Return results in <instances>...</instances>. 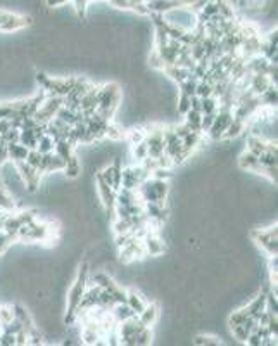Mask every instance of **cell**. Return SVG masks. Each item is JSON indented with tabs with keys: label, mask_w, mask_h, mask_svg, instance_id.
Wrapping results in <instances>:
<instances>
[{
	"label": "cell",
	"mask_w": 278,
	"mask_h": 346,
	"mask_svg": "<svg viewBox=\"0 0 278 346\" xmlns=\"http://www.w3.org/2000/svg\"><path fill=\"white\" fill-rule=\"evenodd\" d=\"M112 232L114 234H124V232H131V223L128 218H119V216H114L112 218Z\"/></svg>",
	"instance_id": "d6a6232c"
},
{
	"label": "cell",
	"mask_w": 278,
	"mask_h": 346,
	"mask_svg": "<svg viewBox=\"0 0 278 346\" xmlns=\"http://www.w3.org/2000/svg\"><path fill=\"white\" fill-rule=\"evenodd\" d=\"M133 147V159H135L136 163L144 161L146 158H149V151H147V144L146 141L136 144V146H131Z\"/></svg>",
	"instance_id": "60d3db41"
},
{
	"label": "cell",
	"mask_w": 278,
	"mask_h": 346,
	"mask_svg": "<svg viewBox=\"0 0 278 346\" xmlns=\"http://www.w3.org/2000/svg\"><path fill=\"white\" fill-rule=\"evenodd\" d=\"M54 139L50 137V135H44V137H40L38 139V142H37V151L38 153H42V154H45V153H52L54 151Z\"/></svg>",
	"instance_id": "e575fe53"
},
{
	"label": "cell",
	"mask_w": 278,
	"mask_h": 346,
	"mask_svg": "<svg viewBox=\"0 0 278 346\" xmlns=\"http://www.w3.org/2000/svg\"><path fill=\"white\" fill-rule=\"evenodd\" d=\"M151 177L159 178V180H170V178L173 177V172H171V168H161V166H158V168L151 173Z\"/></svg>",
	"instance_id": "ee69618b"
},
{
	"label": "cell",
	"mask_w": 278,
	"mask_h": 346,
	"mask_svg": "<svg viewBox=\"0 0 278 346\" xmlns=\"http://www.w3.org/2000/svg\"><path fill=\"white\" fill-rule=\"evenodd\" d=\"M111 315H112V318H114L116 324H121V322L128 320V318L135 317L133 310L126 305V303H119V305L112 306V308H111Z\"/></svg>",
	"instance_id": "cb8c5ba5"
},
{
	"label": "cell",
	"mask_w": 278,
	"mask_h": 346,
	"mask_svg": "<svg viewBox=\"0 0 278 346\" xmlns=\"http://www.w3.org/2000/svg\"><path fill=\"white\" fill-rule=\"evenodd\" d=\"M0 209L7 213H13L18 209V199L4 185H0Z\"/></svg>",
	"instance_id": "603a6c76"
},
{
	"label": "cell",
	"mask_w": 278,
	"mask_h": 346,
	"mask_svg": "<svg viewBox=\"0 0 278 346\" xmlns=\"http://www.w3.org/2000/svg\"><path fill=\"white\" fill-rule=\"evenodd\" d=\"M68 2H71V0H45L47 7H50V9H56V7H62V6H66Z\"/></svg>",
	"instance_id": "681fc988"
},
{
	"label": "cell",
	"mask_w": 278,
	"mask_h": 346,
	"mask_svg": "<svg viewBox=\"0 0 278 346\" xmlns=\"http://www.w3.org/2000/svg\"><path fill=\"white\" fill-rule=\"evenodd\" d=\"M62 173L66 175L68 180H76L78 177H81V161L76 153H74L69 159H66V166H64V170H62Z\"/></svg>",
	"instance_id": "ffe728a7"
},
{
	"label": "cell",
	"mask_w": 278,
	"mask_h": 346,
	"mask_svg": "<svg viewBox=\"0 0 278 346\" xmlns=\"http://www.w3.org/2000/svg\"><path fill=\"white\" fill-rule=\"evenodd\" d=\"M197 78H194V76H189L187 80H183L182 83H178V88H180V94H185V95H195V88H197Z\"/></svg>",
	"instance_id": "1f68e13d"
},
{
	"label": "cell",
	"mask_w": 278,
	"mask_h": 346,
	"mask_svg": "<svg viewBox=\"0 0 278 346\" xmlns=\"http://www.w3.org/2000/svg\"><path fill=\"white\" fill-rule=\"evenodd\" d=\"M245 147H247L245 151L259 156V154H263L264 151L268 149V141H266L264 137H259V135L249 134L247 139H245Z\"/></svg>",
	"instance_id": "e0dca14e"
},
{
	"label": "cell",
	"mask_w": 278,
	"mask_h": 346,
	"mask_svg": "<svg viewBox=\"0 0 278 346\" xmlns=\"http://www.w3.org/2000/svg\"><path fill=\"white\" fill-rule=\"evenodd\" d=\"M257 159H259V165L264 166V168H268V166H276V151H264L263 154H259L257 156Z\"/></svg>",
	"instance_id": "d590c367"
},
{
	"label": "cell",
	"mask_w": 278,
	"mask_h": 346,
	"mask_svg": "<svg viewBox=\"0 0 278 346\" xmlns=\"http://www.w3.org/2000/svg\"><path fill=\"white\" fill-rule=\"evenodd\" d=\"M14 337H16V346L28 344V330L26 329H23V330H19L18 334H14Z\"/></svg>",
	"instance_id": "bcb514c9"
},
{
	"label": "cell",
	"mask_w": 278,
	"mask_h": 346,
	"mask_svg": "<svg viewBox=\"0 0 278 346\" xmlns=\"http://www.w3.org/2000/svg\"><path fill=\"white\" fill-rule=\"evenodd\" d=\"M14 114L9 102H0V120H11Z\"/></svg>",
	"instance_id": "f6af8a7d"
},
{
	"label": "cell",
	"mask_w": 278,
	"mask_h": 346,
	"mask_svg": "<svg viewBox=\"0 0 278 346\" xmlns=\"http://www.w3.org/2000/svg\"><path fill=\"white\" fill-rule=\"evenodd\" d=\"M149 303V299L142 291L135 289V287H128L126 289V305L133 310V313L138 315L146 308V305Z\"/></svg>",
	"instance_id": "4fadbf2b"
},
{
	"label": "cell",
	"mask_w": 278,
	"mask_h": 346,
	"mask_svg": "<svg viewBox=\"0 0 278 346\" xmlns=\"http://www.w3.org/2000/svg\"><path fill=\"white\" fill-rule=\"evenodd\" d=\"M187 111H190V97L178 92V97H176V112L178 114H185Z\"/></svg>",
	"instance_id": "f35d334b"
},
{
	"label": "cell",
	"mask_w": 278,
	"mask_h": 346,
	"mask_svg": "<svg viewBox=\"0 0 278 346\" xmlns=\"http://www.w3.org/2000/svg\"><path fill=\"white\" fill-rule=\"evenodd\" d=\"M40 161H42V153H38L37 149H30L28 156H26V163L31 165L33 168H40Z\"/></svg>",
	"instance_id": "7bdbcfd3"
},
{
	"label": "cell",
	"mask_w": 278,
	"mask_h": 346,
	"mask_svg": "<svg viewBox=\"0 0 278 346\" xmlns=\"http://www.w3.org/2000/svg\"><path fill=\"white\" fill-rule=\"evenodd\" d=\"M54 153L66 161V159H69L74 154V146L68 141V139H61V141H57L54 144Z\"/></svg>",
	"instance_id": "484cf974"
},
{
	"label": "cell",
	"mask_w": 278,
	"mask_h": 346,
	"mask_svg": "<svg viewBox=\"0 0 278 346\" xmlns=\"http://www.w3.org/2000/svg\"><path fill=\"white\" fill-rule=\"evenodd\" d=\"M121 87L116 81H107V83L99 85L97 92V111L105 120H114L116 112L121 106Z\"/></svg>",
	"instance_id": "7a4b0ae2"
},
{
	"label": "cell",
	"mask_w": 278,
	"mask_h": 346,
	"mask_svg": "<svg viewBox=\"0 0 278 346\" xmlns=\"http://www.w3.org/2000/svg\"><path fill=\"white\" fill-rule=\"evenodd\" d=\"M195 95L204 99V97L213 95V83L207 80H199L197 81V88H195Z\"/></svg>",
	"instance_id": "8d00e7d4"
},
{
	"label": "cell",
	"mask_w": 278,
	"mask_h": 346,
	"mask_svg": "<svg viewBox=\"0 0 278 346\" xmlns=\"http://www.w3.org/2000/svg\"><path fill=\"white\" fill-rule=\"evenodd\" d=\"M218 107H220V100L214 95L201 99V112H216Z\"/></svg>",
	"instance_id": "836d02e7"
},
{
	"label": "cell",
	"mask_w": 278,
	"mask_h": 346,
	"mask_svg": "<svg viewBox=\"0 0 278 346\" xmlns=\"http://www.w3.org/2000/svg\"><path fill=\"white\" fill-rule=\"evenodd\" d=\"M269 85H273L271 81H269L268 75H263V73H254L252 76H250V83H249V90L252 92L254 95L259 97L266 88L269 87Z\"/></svg>",
	"instance_id": "2e32d148"
},
{
	"label": "cell",
	"mask_w": 278,
	"mask_h": 346,
	"mask_svg": "<svg viewBox=\"0 0 278 346\" xmlns=\"http://www.w3.org/2000/svg\"><path fill=\"white\" fill-rule=\"evenodd\" d=\"M252 241L257 244L261 251L264 253L268 258L278 255V232H276V223L268 228H256L252 230Z\"/></svg>",
	"instance_id": "277c9868"
},
{
	"label": "cell",
	"mask_w": 278,
	"mask_h": 346,
	"mask_svg": "<svg viewBox=\"0 0 278 346\" xmlns=\"http://www.w3.org/2000/svg\"><path fill=\"white\" fill-rule=\"evenodd\" d=\"M2 225H4V221H2V220H0V230H2Z\"/></svg>",
	"instance_id": "816d5d0a"
},
{
	"label": "cell",
	"mask_w": 278,
	"mask_h": 346,
	"mask_svg": "<svg viewBox=\"0 0 278 346\" xmlns=\"http://www.w3.org/2000/svg\"><path fill=\"white\" fill-rule=\"evenodd\" d=\"M0 185H2V180H0Z\"/></svg>",
	"instance_id": "f5cc1de1"
},
{
	"label": "cell",
	"mask_w": 278,
	"mask_h": 346,
	"mask_svg": "<svg viewBox=\"0 0 278 346\" xmlns=\"http://www.w3.org/2000/svg\"><path fill=\"white\" fill-rule=\"evenodd\" d=\"M185 125L190 128V132H197V134H202V128H201V118H202V112L197 109H190L187 111L185 114Z\"/></svg>",
	"instance_id": "d4e9b609"
},
{
	"label": "cell",
	"mask_w": 278,
	"mask_h": 346,
	"mask_svg": "<svg viewBox=\"0 0 278 346\" xmlns=\"http://www.w3.org/2000/svg\"><path fill=\"white\" fill-rule=\"evenodd\" d=\"M237 165H238V168L244 170V172L256 173V175H257V172H259V168H261L257 156H256V154H252V153H249V151H244V153L237 158Z\"/></svg>",
	"instance_id": "5bb4252c"
},
{
	"label": "cell",
	"mask_w": 278,
	"mask_h": 346,
	"mask_svg": "<svg viewBox=\"0 0 278 346\" xmlns=\"http://www.w3.org/2000/svg\"><path fill=\"white\" fill-rule=\"evenodd\" d=\"M6 161H9V154H7V144H4L0 141V166Z\"/></svg>",
	"instance_id": "c3c4849f"
},
{
	"label": "cell",
	"mask_w": 278,
	"mask_h": 346,
	"mask_svg": "<svg viewBox=\"0 0 278 346\" xmlns=\"http://www.w3.org/2000/svg\"><path fill=\"white\" fill-rule=\"evenodd\" d=\"M149 66H151L152 69H156V71H163V68L166 64H164V61H163V57L159 56V52L158 50H152L151 52V56H149Z\"/></svg>",
	"instance_id": "b9f144b4"
},
{
	"label": "cell",
	"mask_w": 278,
	"mask_h": 346,
	"mask_svg": "<svg viewBox=\"0 0 278 346\" xmlns=\"http://www.w3.org/2000/svg\"><path fill=\"white\" fill-rule=\"evenodd\" d=\"M245 128H247V123L242 122V120H238V118H235V116H233L232 122H230V125H228V128H226L225 135H223L221 141H233V139L240 137V135L245 132Z\"/></svg>",
	"instance_id": "44dd1931"
},
{
	"label": "cell",
	"mask_w": 278,
	"mask_h": 346,
	"mask_svg": "<svg viewBox=\"0 0 278 346\" xmlns=\"http://www.w3.org/2000/svg\"><path fill=\"white\" fill-rule=\"evenodd\" d=\"M140 178L136 177L133 166H123V173H121V187L130 189V190H136L140 187Z\"/></svg>",
	"instance_id": "d6986e66"
},
{
	"label": "cell",
	"mask_w": 278,
	"mask_h": 346,
	"mask_svg": "<svg viewBox=\"0 0 278 346\" xmlns=\"http://www.w3.org/2000/svg\"><path fill=\"white\" fill-rule=\"evenodd\" d=\"M146 135L147 134L142 127H135V128H131L128 134H124V141L130 144V146H136V144L146 141Z\"/></svg>",
	"instance_id": "f546056e"
},
{
	"label": "cell",
	"mask_w": 278,
	"mask_h": 346,
	"mask_svg": "<svg viewBox=\"0 0 278 346\" xmlns=\"http://www.w3.org/2000/svg\"><path fill=\"white\" fill-rule=\"evenodd\" d=\"M13 312H14V318H18L26 330L31 329L33 325H37L35 324V317L31 315V312L26 308V305H23V303H13Z\"/></svg>",
	"instance_id": "9a60e30c"
},
{
	"label": "cell",
	"mask_w": 278,
	"mask_h": 346,
	"mask_svg": "<svg viewBox=\"0 0 278 346\" xmlns=\"http://www.w3.org/2000/svg\"><path fill=\"white\" fill-rule=\"evenodd\" d=\"M14 318V312H13V305H9V303H4V305H0V325H7L11 320Z\"/></svg>",
	"instance_id": "74e56055"
},
{
	"label": "cell",
	"mask_w": 278,
	"mask_h": 346,
	"mask_svg": "<svg viewBox=\"0 0 278 346\" xmlns=\"http://www.w3.org/2000/svg\"><path fill=\"white\" fill-rule=\"evenodd\" d=\"M230 330H232V336L237 341H240V343H245V339H247V336L250 334V330L244 324L233 325V327H230Z\"/></svg>",
	"instance_id": "ab89813d"
},
{
	"label": "cell",
	"mask_w": 278,
	"mask_h": 346,
	"mask_svg": "<svg viewBox=\"0 0 278 346\" xmlns=\"http://www.w3.org/2000/svg\"><path fill=\"white\" fill-rule=\"evenodd\" d=\"M192 344H195V346H218V344H221V341H220V337L214 336V334L199 332L192 337Z\"/></svg>",
	"instance_id": "4316f807"
},
{
	"label": "cell",
	"mask_w": 278,
	"mask_h": 346,
	"mask_svg": "<svg viewBox=\"0 0 278 346\" xmlns=\"http://www.w3.org/2000/svg\"><path fill=\"white\" fill-rule=\"evenodd\" d=\"M93 182L97 185V192H99L100 197V204L105 209V213H111V216H114V204H116V190L107 185L99 175H93Z\"/></svg>",
	"instance_id": "52a82bcc"
},
{
	"label": "cell",
	"mask_w": 278,
	"mask_h": 346,
	"mask_svg": "<svg viewBox=\"0 0 278 346\" xmlns=\"http://www.w3.org/2000/svg\"><path fill=\"white\" fill-rule=\"evenodd\" d=\"M28 151H30L28 147L23 146V144H19V142L7 144V154H9V161H13V163L26 161Z\"/></svg>",
	"instance_id": "7402d4cb"
},
{
	"label": "cell",
	"mask_w": 278,
	"mask_h": 346,
	"mask_svg": "<svg viewBox=\"0 0 278 346\" xmlns=\"http://www.w3.org/2000/svg\"><path fill=\"white\" fill-rule=\"evenodd\" d=\"M37 135H35L33 128H21L19 130V144L26 146L28 149H37Z\"/></svg>",
	"instance_id": "83f0119b"
},
{
	"label": "cell",
	"mask_w": 278,
	"mask_h": 346,
	"mask_svg": "<svg viewBox=\"0 0 278 346\" xmlns=\"http://www.w3.org/2000/svg\"><path fill=\"white\" fill-rule=\"evenodd\" d=\"M259 100L263 102L261 106L273 107V109H276V85H269L263 94L259 95Z\"/></svg>",
	"instance_id": "f1b7e54d"
},
{
	"label": "cell",
	"mask_w": 278,
	"mask_h": 346,
	"mask_svg": "<svg viewBox=\"0 0 278 346\" xmlns=\"http://www.w3.org/2000/svg\"><path fill=\"white\" fill-rule=\"evenodd\" d=\"M163 73L168 76L170 80H173L176 85L182 83L183 80H187L190 76V71L185 68H182V66H176V64H166L163 68Z\"/></svg>",
	"instance_id": "ac0fdd59"
},
{
	"label": "cell",
	"mask_w": 278,
	"mask_h": 346,
	"mask_svg": "<svg viewBox=\"0 0 278 346\" xmlns=\"http://www.w3.org/2000/svg\"><path fill=\"white\" fill-rule=\"evenodd\" d=\"M163 137H164V154L173 159L183 147L182 139L175 134L173 127H163Z\"/></svg>",
	"instance_id": "9c48e42d"
},
{
	"label": "cell",
	"mask_w": 278,
	"mask_h": 346,
	"mask_svg": "<svg viewBox=\"0 0 278 346\" xmlns=\"http://www.w3.org/2000/svg\"><path fill=\"white\" fill-rule=\"evenodd\" d=\"M159 313H161V308H159L158 303L149 301L146 305V308L136 315V318H138V320L142 322L146 327H154V325L158 324V320H159Z\"/></svg>",
	"instance_id": "7c38bea8"
},
{
	"label": "cell",
	"mask_w": 278,
	"mask_h": 346,
	"mask_svg": "<svg viewBox=\"0 0 278 346\" xmlns=\"http://www.w3.org/2000/svg\"><path fill=\"white\" fill-rule=\"evenodd\" d=\"M90 268H92V265H90L87 260H81V263L78 265V270H76V277H74L73 282L69 284L68 298H66V315L62 317V324H64L66 327L76 324L78 306H80L81 296H83L85 289H87V286H88Z\"/></svg>",
	"instance_id": "6da1fadb"
},
{
	"label": "cell",
	"mask_w": 278,
	"mask_h": 346,
	"mask_svg": "<svg viewBox=\"0 0 278 346\" xmlns=\"http://www.w3.org/2000/svg\"><path fill=\"white\" fill-rule=\"evenodd\" d=\"M146 256V248H144V243L140 239H133L126 246L119 248V262L123 265H131V263L138 262Z\"/></svg>",
	"instance_id": "ba28073f"
},
{
	"label": "cell",
	"mask_w": 278,
	"mask_h": 346,
	"mask_svg": "<svg viewBox=\"0 0 278 346\" xmlns=\"http://www.w3.org/2000/svg\"><path fill=\"white\" fill-rule=\"evenodd\" d=\"M9 14H11V13H7V11L0 9V26H2L4 23H6V19L9 18Z\"/></svg>",
	"instance_id": "f907efd6"
},
{
	"label": "cell",
	"mask_w": 278,
	"mask_h": 346,
	"mask_svg": "<svg viewBox=\"0 0 278 346\" xmlns=\"http://www.w3.org/2000/svg\"><path fill=\"white\" fill-rule=\"evenodd\" d=\"M109 2H111L114 7H117V9H123V11H128L133 7V4L130 2V0H109Z\"/></svg>",
	"instance_id": "7dc6e473"
},
{
	"label": "cell",
	"mask_w": 278,
	"mask_h": 346,
	"mask_svg": "<svg viewBox=\"0 0 278 346\" xmlns=\"http://www.w3.org/2000/svg\"><path fill=\"white\" fill-rule=\"evenodd\" d=\"M144 248H146L147 256H161L166 253V243L161 239L159 232H149V234L142 239Z\"/></svg>",
	"instance_id": "30bf717a"
},
{
	"label": "cell",
	"mask_w": 278,
	"mask_h": 346,
	"mask_svg": "<svg viewBox=\"0 0 278 346\" xmlns=\"http://www.w3.org/2000/svg\"><path fill=\"white\" fill-rule=\"evenodd\" d=\"M247 317H249V313H247L245 305L240 306V308H237V310H233V312L228 315V320H226V322H228V327H233V325H238V324H244V320Z\"/></svg>",
	"instance_id": "4dcf8cb0"
},
{
	"label": "cell",
	"mask_w": 278,
	"mask_h": 346,
	"mask_svg": "<svg viewBox=\"0 0 278 346\" xmlns=\"http://www.w3.org/2000/svg\"><path fill=\"white\" fill-rule=\"evenodd\" d=\"M33 25V19L30 16H19V14H9V18L6 19L2 26H0V32L2 33H13V32H19V30L26 28V26Z\"/></svg>",
	"instance_id": "8fae6325"
},
{
	"label": "cell",
	"mask_w": 278,
	"mask_h": 346,
	"mask_svg": "<svg viewBox=\"0 0 278 346\" xmlns=\"http://www.w3.org/2000/svg\"><path fill=\"white\" fill-rule=\"evenodd\" d=\"M233 118V112L230 107H225V106H220L216 111V118H214L213 125H211L209 130L206 132V135L211 139V141H216L220 142L223 139V135H225L226 128H228L230 122H232Z\"/></svg>",
	"instance_id": "8992f818"
},
{
	"label": "cell",
	"mask_w": 278,
	"mask_h": 346,
	"mask_svg": "<svg viewBox=\"0 0 278 346\" xmlns=\"http://www.w3.org/2000/svg\"><path fill=\"white\" fill-rule=\"evenodd\" d=\"M140 199L144 203H156V204H166V199L170 196V182L168 180H159V178L149 177L140 184L136 189Z\"/></svg>",
	"instance_id": "3957f363"
},
{
	"label": "cell",
	"mask_w": 278,
	"mask_h": 346,
	"mask_svg": "<svg viewBox=\"0 0 278 346\" xmlns=\"http://www.w3.org/2000/svg\"><path fill=\"white\" fill-rule=\"evenodd\" d=\"M16 170H18L19 177H21L23 184H25V189L28 194H35L38 192L42 184V178H44V173H40L37 168H33L31 165H28L26 161H19L14 163Z\"/></svg>",
	"instance_id": "5b68a950"
}]
</instances>
